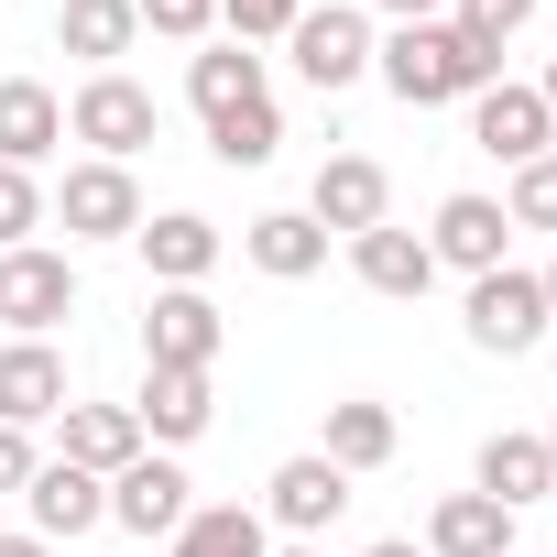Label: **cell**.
<instances>
[{"label": "cell", "mask_w": 557, "mask_h": 557, "mask_svg": "<svg viewBox=\"0 0 557 557\" xmlns=\"http://www.w3.org/2000/svg\"><path fill=\"white\" fill-rule=\"evenodd\" d=\"M372 66H383V88L405 110H448V99L503 88V45H481L459 23H394V45H372Z\"/></svg>", "instance_id": "6da1fadb"}, {"label": "cell", "mask_w": 557, "mask_h": 557, "mask_svg": "<svg viewBox=\"0 0 557 557\" xmlns=\"http://www.w3.org/2000/svg\"><path fill=\"white\" fill-rule=\"evenodd\" d=\"M153 121H164V110H153V88H143V77H121V66H110V77H88V88L66 99V132H77L99 164H132V153L153 143Z\"/></svg>", "instance_id": "7a4b0ae2"}, {"label": "cell", "mask_w": 557, "mask_h": 557, "mask_svg": "<svg viewBox=\"0 0 557 557\" xmlns=\"http://www.w3.org/2000/svg\"><path fill=\"white\" fill-rule=\"evenodd\" d=\"M77 318V273H66V251H0V329L12 339H45V329H66Z\"/></svg>", "instance_id": "3957f363"}, {"label": "cell", "mask_w": 557, "mask_h": 557, "mask_svg": "<svg viewBox=\"0 0 557 557\" xmlns=\"http://www.w3.org/2000/svg\"><path fill=\"white\" fill-rule=\"evenodd\" d=\"M285 45H296V77H307L318 99H339V88H361V77H372V23H361V12H339V0H329V12L307 0Z\"/></svg>", "instance_id": "277c9868"}, {"label": "cell", "mask_w": 557, "mask_h": 557, "mask_svg": "<svg viewBox=\"0 0 557 557\" xmlns=\"http://www.w3.org/2000/svg\"><path fill=\"white\" fill-rule=\"evenodd\" d=\"M219 307H208V285H153V307H143V361L153 372H208L219 361Z\"/></svg>", "instance_id": "5b68a950"}, {"label": "cell", "mask_w": 557, "mask_h": 557, "mask_svg": "<svg viewBox=\"0 0 557 557\" xmlns=\"http://www.w3.org/2000/svg\"><path fill=\"white\" fill-rule=\"evenodd\" d=\"M55 219H66V240H132L143 230V186H132V164H66V186H55Z\"/></svg>", "instance_id": "8992f818"}, {"label": "cell", "mask_w": 557, "mask_h": 557, "mask_svg": "<svg viewBox=\"0 0 557 557\" xmlns=\"http://www.w3.org/2000/svg\"><path fill=\"white\" fill-rule=\"evenodd\" d=\"M470 339L481 350H503V361H524L535 339H546V285H535V273H470Z\"/></svg>", "instance_id": "52a82bcc"}, {"label": "cell", "mask_w": 557, "mask_h": 557, "mask_svg": "<svg viewBox=\"0 0 557 557\" xmlns=\"http://www.w3.org/2000/svg\"><path fill=\"white\" fill-rule=\"evenodd\" d=\"M383 208H394V175H383L372 153H329L318 186H307V219H318V230H350V240L383 230Z\"/></svg>", "instance_id": "ba28073f"}, {"label": "cell", "mask_w": 557, "mask_h": 557, "mask_svg": "<svg viewBox=\"0 0 557 557\" xmlns=\"http://www.w3.org/2000/svg\"><path fill=\"white\" fill-rule=\"evenodd\" d=\"M470 143H481L492 164H535V153L557 143V121H546V99H535V88H513V77H503V88H481V99H470Z\"/></svg>", "instance_id": "9c48e42d"}, {"label": "cell", "mask_w": 557, "mask_h": 557, "mask_svg": "<svg viewBox=\"0 0 557 557\" xmlns=\"http://www.w3.org/2000/svg\"><path fill=\"white\" fill-rule=\"evenodd\" d=\"M186 492H197V481H186L175 459H153V448H143V459L110 481V524H121V535H175V524L197 513Z\"/></svg>", "instance_id": "30bf717a"}, {"label": "cell", "mask_w": 557, "mask_h": 557, "mask_svg": "<svg viewBox=\"0 0 557 557\" xmlns=\"http://www.w3.org/2000/svg\"><path fill=\"white\" fill-rule=\"evenodd\" d=\"M262 513L285 524V535H318V524H339V513H350V470H329V459L307 448V459H285V470L262 481Z\"/></svg>", "instance_id": "8fae6325"}, {"label": "cell", "mask_w": 557, "mask_h": 557, "mask_svg": "<svg viewBox=\"0 0 557 557\" xmlns=\"http://www.w3.org/2000/svg\"><path fill=\"white\" fill-rule=\"evenodd\" d=\"M23 503H34V535H45V546L110 524V481H88V470H66V459H45V470L23 481Z\"/></svg>", "instance_id": "7c38bea8"}, {"label": "cell", "mask_w": 557, "mask_h": 557, "mask_svg": "<svg viewBox=\"0 0 557 557\" xmlns=\"http://www.w3.org/2000/svg\"><path fill=\"white\" fill-rule=\"evenodd\" d=\"M55 143H66V99H55L45 77H0V164L34 175Z\"/></svg>", "instance_id": "4fadbf2b"}, {"label": "cell", "mask_w": 557, "mask_h": 557, "mask_svg": "<svg viewBox=\"0 0 557 557\" xmlns=\"http://www.w3.org/2000/svg\"><path fill=\"white\" fill-rule=\"evenodd\" d=\"M132 240H143V262H153V285H208V273H219V219H197V208H164V219H143Z\"/></svg>", "instance_id": "5bb4252c"}, {"label": "cell", "mask_w": 557, "mask_h": 557, "mask_svg": "<svg viewBox=\"0 0 557 557\" xmlns=\"http://www.w3.org/2000/svg\"><path fill=\"white\" fill-rule=\"evenodd\" d=\"M240 251H251V273H273V285H307V273L329 262V230H318L307 208H262V219L240 230Z\"/></svg>", "instance_id": "9a60e30c"}, {"label": "cell", "mask_w": 557, "mask_h": 557, "mask_svg": "<svg viewBox=\"0 0 557 557\" xmlns=\"http://www.w3.org/2000/svg\"><path fill=\"white\" fill-rule=\"evenodd\" d=\"M503 240H513L503 197H448V208H437V230H426V251H437V262H459V273H503Z\"/></svg>", "instance_id": "2e32d148"}, {"label": "cell", "mask_w": 557, "mask_h": 557, "mask_svg": "<svg viewBox=\"0 0 557 557\" xmlns=\"http://www.w3.org/2000/svg\"><path fill=\"white\" fill-rule=\"evenodd\" d=\"M132 459H143V416H132V405H66V470L121 481Z\"/></svg>", "instance_id": "e0dca14e"}, {"label": "cell", "mask_w": 557, "mask_h": 557, "mask_svg": "<svg viewBox=\"0 0 557 557\" xmlns=\"http://www.w3.org/2000/svg\"><path fill=\"white\" fill-rule=\"evenodd\" d=\"M350 273H361L372 296H426V285H437V251H426V230H394V219H383V230L350 240Z\"/></svg>", "instance_id": "ac0fdd59"}, {"label": "cell", "mask_w": 557, "mask_h": 557, "mask_svg": "<svg viewBox=\"0 0 557 557\" xmlns=\"http://www.w3.org/2000/svg\"><path fill=\"white\" fill-rule=\"evenodd\" d=\"M45 416H66V361L45 339H12L0 350V426H45Z\"/></svg>", "instance_id": "d6986e66"}, {"label": "cell", "mask_w": 557, "mask_h": 557, "mask_svg": "<svg viewBox=\"0 0 557 557\" xmlns=\"http://www.w3.org/2000/svg\"><path fill=\"white\" fill-rule=\"evenodd\" d=\"M481 492H492L503 513H524V503H546V492H557V459H546V437H524V426H503V437H481Z\"/></svg>", "instance_id": "ffe728a7"}, {"label": "cell", "mask_w": 557, "mask_h": 557, "mask_svg": "<svg viewBox=\"0 0 557 557\" xmlns=\"http://www.w3.org/2000/svg\"><path fill=\"white\" fill-rule=\"evenodd\" d=\"M426 557H513V513L492 492H448L426 513Z\"/></svg>", "instance_id": "44dd1931"}, {"label": "cell", "mask_w": 557, "mask_h": 557, "mask_svg": "<svg viewBox=\"0 0 557 557\" xmlns=\"http://www.w3.org/2000/svg\"><path fill=\"white\" fill-rule=\"evenodd\" d=\"M143 437H164V448H186V437H208V372H143Z\"/></svg>", "instance_id": "7402d4cb"}, {"label": "cell", "mask_w": 557, "mask_h": 557, "mask_svg": "<svg viewBox=\"0 0 557 557\" xmlns=\"http://www.w3.org/2000/svg\"><path fill=\"white\" fill-rule=\"evenodd\" d=\"M132 34H143V12H132V0H66V12H55V45H66V55H88L99 77L132 55Z\"/></svg>", "instance_id": "603a6c76"}, {"label": "cell", "mask_w": 557, "mask_h": 557, "mask_svg": "<svg viewBox=\"0 0 557 557\" xmlns=\"http://www.w3.org/2000/svg\"><path fill=\"white\" fill-rule=\"evenodd\" d=\"M164 557H273V546H262V513H251V503H197V513L164 535Z\"/></svg>", "instance_id": "cb8c5ba5"}, {"label": "cell", "mask_w": 557, "mask_h": 557, "mask_svg": "<svg viewBox=\"0 0 557 557\" xmlns=\"http://www.w3.org/2000/svg\"><path fill=\"white\" fill-rule=\"evenodd\" d=\"M186 99H197V121H230V110H251V99H273V88H262V55L219 45V55L186 66Z\"/></svg>", "instance_id": "d4e9b609"}, {"label": "cell", "mask_w": 557, "mask_h": 557, "mask_svg": "<svg viewBox=\"0 0 557 557\" xmlns=\"http://www.w3.org/2000/svg\"><path fill=\"white\" fill-rule=\"evenodd\" d=\"M318 459H329V470H350V481H361V470H383V459H394V405H361V394H350V405H329V448H318Z\"/></svg>", "instance_id": "484cf974"}, {"label": "cell", "mask_w": 557, "mask_h": 557, "mask_svg": "<svg viewBox=\"0 0 557 557\" xmlns=\"http://www.w3.org/2000/svg\"><path fill=\"white\" fill-rule=\"evenodd\" d=\"M273 143H285V110L273 99H251V110H230V121H208V153L240 175V164H273Z\"/></svg>", "instance_id": "4316f807"}, {"label": "cell", "mask_w": 557, "mask_h": 557, "mask_svg": "<svg viewBox=\"0 0 557 557\" xmlns=\"http://www.w3.org/2000/svg\"><path fill=\"white\" fill-rule=\"evenodd\" d=\"M503 219H513V230H557V153L513 164V197H503Z\"/></svg>", "instance_id": "83f0119b"}, {"label": "cell", "mask_w": 557, "mask_h": 557, "mask_svg": "<svg viewBox=\"0 0 557 557\" xmlns=\"http://www.w3.org/2000/svg\"><path fill=\"white\" fill-rule=\"evenodd\" d=\"M34 230H45V186H34L23 164H0V251H23Z\"/></svg>", "instance_id": "f1b7e54d"}, {"label": "cell", "mask_w": 557, "mask_h": 557, "mask_svg": "<svg viewBox=\"0 0 557 557\" xmlns=\"http://www.w3.org/2000/svg\"><path fill=\"white\" fill-rule=\"evenodd\" d=\"M448 23L481 34V45H513V34L535 23V0H448Z\"/></svg>", "instance_id": "f546056e"}, {"label": "cell", "mask_w": 557, "mask_h": 557, "mask_svg": "<svg viewBox=\"0 0 557 557\" xmlns=\"http://www.w3.org/2000/svg\"><path fill=\"white\" fill-rule=\"evenodd\" d=\"M296 12H307V0H219V23H230L240 45H262V34H296Z\"/></svg>", "instance_id": "4dcf8cb0"}, {"label": "cell", "mask_w": 557, "mask_h": 557, "mask_svg": "<svg viewBox=\"0 0 557 557\" xmlns=\"http://www.w3.org/2000/svg\"><path fill=\"white\" fill-rule=\"evenodd\" d=\"M143 12V34H175V45H197L208 23H219V0H132Z\"/></svg>", "instance_id": "1f68e13d"}, {"label": "cell", "mask_w": 557, "mask_h": 557, "mask_svg": "<svg viewBox=\"0 0 557 557\" xmlns=\"http://www.w3.org/2000/svg\"><path fill=\"white\" fill-rule=\"evenodd\" d=\"M34 470H45V459H34V437H23V426H0V492H23Z\"/></svg>", "instance_id": "d6a6232c"}, {"label": "cell", "mask_w": 557, "mask_h": 557, "mask_svg": "<svg viewBox=\"0 0 557 557\" xmlns=\"http://www.w3.org/2000/svg\"><path fill=\"white\" fill-rule=\"evenodd\" d=\"M394 23H448V0H383Z\"/></svg>", "instance_id": "836d02e7"}, {"label": "cell", "mask_w": 557, "mask_h": 557, "mask_svg": "<svg viewBox=\"0 0 557 557\" xmlns=\"http://www.w3.org/2000/svg\"><path fill=\"white\" fill-rule=\"evenodd\" d=\"M0 557H55V546L45 535H0Z\"/></svg>", "instance_id": "e575fe53"}, {"label": "cell", "mask_w": 557, "mask_h": 557, "mask_svg": "<svg viewBox=\"0 0 557 557\" xmlns=\"http://www.w3.org/2000/svg\"><path fill=\"white\" fill-rule=\"evenodd\" d=\"M361 557H426V546H405V535H383V546H361Z\"/></svg>", "instance_id": "d590c367"}, {"label": "cell", "mask_w": 557, "mask_h": 557, "mask_svg": "<svg viewBox=\"0 0 557 557\" xmlns=\"http://www.w3.org/2000/svg\"><path fill=\"white\" fill-rule=\"evenodd\" d=\"M535 285H546V318H557V262H546V273H535Z\"/></svg>", "instance_id": "8d00e7d4"}, {"label": "cell", "mask_w": 557, "mask_h": 557, "mask_svg": "<svg viewBox=\"0 0 557 557\" xmlns=\"http://www.w3.org/2000/svg\"><path fill=\"white\" fill-rule=\"evenodd\" d=\"M535 99H546V121H557V66H546V88H535Z\"/></svg>", "instance_id": "74e56055"}, {"label": "cell", "mask_w": 557, "mask_h": 557, "mask_svg": "<svg viewBox=\"0 0 557 557\" xmlns=\"http://www.w3.org/2000/svg\"><path fill=\"white\" fill-rule=\"evenodd\" d=\"M285 557H318V546H285Z\"/></svg>", "instance_id": "f35d334b"}, {"label": "cell", "mask_w": 557, "mask_h": 557, "mask_svg": "<svg viewBox=\"0 0 557 557\" xmlns=\"http://www.w3.org/2000/svg\"><path fill=\"white\" fill-rule=\"evenodd\" d=\"M546 459H557V426H546Z\"/></svg>", "instance_id": "ab89813d"}]
</instances>
